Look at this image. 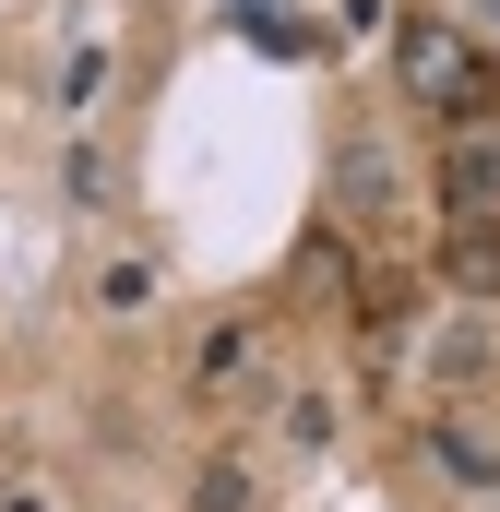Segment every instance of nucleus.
I'll use <instances>...</instances> for the list:
<instances>
[{"mask_svg":"<svg viewBox=\"0 0 500 512\" xmlns=\"http://www.w3.org/2000/svg\"><path fill=\"white\" fill-rule=\"evenodd\" d=\"M393 84H405L429 120H453V131H477V120L500 108V60L465 36V24H441V12L393 24Z\"/></svg>","mask_w":500,"mask_h":512,"instance_id":"f257e3e1","label":"nucleus"},{"mask_svg":"<svg viewBox=\"0 0 500 512\" xmlns=\"http://www.w3.org/2000/svg\"><path fill=\"white\" fill-rule=\"evenodd\" d=\"M441 215H500V143L465 131V143L441 155Z\"/></svg>","mask_w":500,"mask_h":512,"instance_id":"f03ea898","label":"nucleus"},{"mask_svg":"<svg viewBox=\"0 0 500 512\" xmlns=\"http://www.w3.org/2000/svg\"><path fill=\"white\" fill-rule=\"evenodd\" d=\"M441 274H453L465 298H500V215H453V239H441Z\"/></svg>","mask_w":500,"mask_h":512,"instance_id":"7ed1b4c3","label":"nucleus"},{"mask_svg":"<svg viewBox=\"0 0 500 512\" xmlns=\"http://www.w3.org/2000/svg\"><path fill=\"white\" fill-rule=\"evenodd\" d=\"M0 512H48V489H0Z\"/></svg>","mask_w":500,"mask_h":512,"instance_id":"20e7f679","label":"nucleus"}]
</instances>
